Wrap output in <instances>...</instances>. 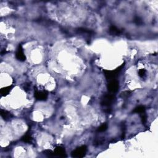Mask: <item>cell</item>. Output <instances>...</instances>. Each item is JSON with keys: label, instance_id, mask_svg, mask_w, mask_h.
Returning <instances> with one entry per match:
<instances>
[{"label": "cell", "instance_id": "277c9868", "mask_svg": "<svg viewBox=\"0 0 158 158\" xmlns=\"http://www.w3.org/2000/svg\"><path fill=\"white\" fill-rule=\"evenodd\" d=\"M108 91L111 93H114L118 91L119 88V81L116 80H113L109 81L107 85Z\"/></svg>", "mask_w": 158, "mask_h": 158}, {"label": "cell", "instance_id": "3957f363", "mask_svg": "<svg viewBox=\"0 0 158 158\" xmlns=\"http://www.w3.org/2000/svg\"><path fill=\"white\" fill-rule=\"evenodd\" d=\"M116 96L113 94H107L104 96V97L102 98L101 104L103 106L105 107H110L114 101Z\"/></svg>", "mask_w": 158, "mask_h": 158}, {"label": "cell", "instance_id": "ba28073f", "mask_svg": "<svg viewBox=\"0 0 158 158\" xmlns=\"http://www.w3.org/2000/svg\"><path fill=\"white\" fill-rule=\"evenodd\" d=\"M109 32L110 34L113 35V36H118L121 33V31L118 27H116V26H111L109 27Z\"/></svg>", "mask_w": 158, "mask_h": 158}, {"label": "cell", "instance_id": "2e32d148", "mask_svg": "<svg viewBox=\"0 0 158 158\" xmlns=\"http://www.w3.org/2000/svg\"><path fill=\"white\" fill-rule=\"evenodd\" d=\"M131 95V92L129 91H125L122 92V93H120V96L122 98H129L130 96Z\"/></svg>", "mask_w": 158, "mask_h": 158}, {"label": "cell", "instance_id": "6da1fadb", "mask_svg": "<svg viewBox=\"0 0 158 158\" xmlns=\"http://www.w3.org/2000/svg\"><path fill=\"white\" fill-rule=\"evenodd\" d=\"M125 64H122L120 66H119L118 68L115 69L114 70H104L103 72L104 75H105L106 79H107V80L108 81H111L113 80H116V79L118 77L119 72L121 71L122 68L124 67Z\"/></svg>", "mask_w": 158, "mask_h": 158}, {"label": "cell", "instance_id": "30bf717a", "mask_svg": "<svg viewBox=\"0 0 158 158\" xmlns=\"http://www.w3.org/2000/svg\"><path fill=\"white\" fill-rule=\"evenodd\" d=\"M78 33H81V34H86L88 35H91L94 33V32L91 30L86 29L85 28H79L77 30Z\"/></svg>", "mask_w": 158, "mask_h": 158}, {"label": "cell", "instance_id": "d6986e66", "mask_svg": "<svg viewBox=\"0 0 158 158\" xmlns=\"http://www.w3.org/2000/svg\"><path fill=\"white\" fill-rule=\"evenodd\" d=\"M134 21H135V22L137 25H141L142 24H143V21H142L141 19L138 17H135V19Z\"/></svg>", "mask_w": 158, "mask_h": 158}, {"label": "cell", "instance_id": "ac0fdd59", "mask_svg": "<svg viewBox=\"0 0 158 158\" xmlns=\"http://www.w3.org/2000/svg\"><path fill=\"white\" fill-rule=\"evenodd\" d=\"M141 122L142 123H143V124H146L147 121V116L145 113L141 114Z\"/></svg>", "mask_w": 158, "mask_h": 158}, {"label": "cell", "instance_id": "e0dca14e", "mask_svg": "<svg viewBox=\"0 0 158 158\" xmlns=\"http://www.w3.org/2000/svg\"><path fill=\"white\" fill-rule=\"evenodd\" d=\"M44 154L48 157H54V152L51 151V150H46L44 151Z\"/></svg>", "mask_w": 158, "mask_h": 158}, {"label": "cell", "instance_id": "52a82bcc", "mask_svg": "<svg viewBox=\"0 0 158 158\" xmlns=\"http://www.w3.org/2000/svg\"><path fill=\"white\" fill-rule=\"evenodd\" d=\"M54 154V156H57V157H67L66 151H65V148L61 146H57L56 148H55Z\"/></svg>", "mask_w": 158, "mask_h": 158}, {"label": "cell", "instance_id": "9a60e30c", "mask_svg": "<svg viewBox=\"0 0 158 158\" xmlns=\"http://www.w3.org/2000/svg\"><path fill=\"white\" fill-rule=\"evenodd\" d=\"M138 75L141 78H145L146 75V70L144 69H140L138 71Z\"/></svg>", "mask_w": 158, "mask_h": 158}, {"label": "cell", "instance_id": "4fadbf2b", "mask_svg": "<svg viewBox=\"0 0 158 158\" xmlns=\"http://www.w3.org/2000/svg\"><path fill=\"white\" fill-rule=\"evenodd\" d=\"M145 110H146V109H145V106H138V107L135 108L134 111H133V112L135 113L140 114H142V113H145Z\"/></svg>", "mask_w": 158, "mask_h": 158}, {"label": "cell", "instance_id": "ffe728a7", "mask_svg": "<svg viewBox=\"0 0 158 158\" xmlns=\"http://www.w3.org/2000/svg\"><path fill=\"white\" fill-rule=\"evenodd\" d=\"M23 89L26 91H27L30 89V85L28 83H24L23 85Z\"/></svg>", "mask_w": 158, "mask_h": 158}, {"label": "cell", "instance_id": "5b68a950", "mask_svg": "<svg viewBox=\"0 0 158 158\" xmlns=\"http://www.w3.org/2000/svg\"><path fill=\"white\" fill-rule=\"evenodd\" d=\"M35 98L38 101H46L48 97V93L46 90L42 91H36L34 94Z\"/></svg>", "mask_w": 158, "mask_h": 158}, {"label": "cell", "instance_id": "8fae6325", "mask_svg": "<svg viewBox=\"0 0 158 158\" xmlns=\"http://www.w3.org/2000/svg\"><path fill=\"white\" fill-rule=\"evenodd\" d=\"M12 88V86H6V87L3 88L1 90V91H0V93H1V96H6L8 95L9 93V92L11 91Z\"/></svg>", "mask_w": 158, "mask_h": 158}, {"label": "cell", "instance_id": "7a4b0ae2", "mask_svg": "<svg viewBox=\"0 0 158 158\" xmlns=\"http://www.w3.org/2000/svg\"><path fill=\"white\" fill-rule=\"evenodd\" d=\"M86 151H87V147L85 145H82V146L78 147L75 150H74L71 153V156L72 157L81 158L85 156Z\"/></svg>", "mask_w": 158, "mask_h": 158}, {"label": "cell", "instance_id": "9c48e42d", "mask_svg": "<svg viewBox=\"0 0 158 158\" xmlns=\"http://www.w3.org/2000/svg\"><path fill=\"white\" fill-rule=\"evenodd\" d=\"M1 116L4 120H10L13 117L11 113L3 109L1 110Z\"/></svg>", "mask_w": 158, "mask_h": 158}, {"label": "cell", "instance_id": "5bb4252c", "mask_svg": "<svg viewBox=\"0 0 158 158\" xmlns=\"http://www.w3.org/2000/svg\"><path fill=\"white\" fill-rule=\"evenodd\" d=\"M108 127V126L107 124H106V123L103 124L102 125H101L98 128L97 131L99 132H105L106 130H107Z\"/></svg>", "mask_w": 158, "mask_h": 158}, {"label": "cell", "instance_id": "7c38bea8", "mask_svg": "<svg viewBox=\"0 0 158 158\" xmlns=\"http://www.w3.org/2000/svg\"><path fill=\"white\" fill-rule=\"evenodd\" d=\"M21 140H22L23 142H24V143H32V137L29 134H27L24 135L21 138Z\"/></svg>", "mask_w": 158, "mask_h": 158}, {"label": "cell", "instance_id": "8992f818", "mask_svg": "<svg viewBox=\"0 0 158 158\" xmlns=\"http://www.w3.org/2000/svg\"><path fill=\"white\" fill-rule=\"evenodd\" d=\"M16 58L18 61L21 62H24L26 59V56L24 54L23 48L21 45H19L18 48H17L16 53Z\"/></svg>", "mask_w": 158, "mask_h": 158}]
</instances>
